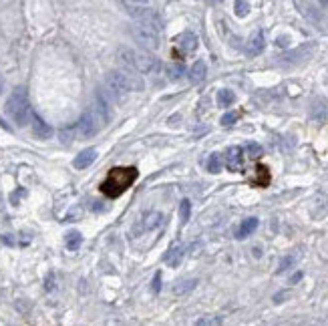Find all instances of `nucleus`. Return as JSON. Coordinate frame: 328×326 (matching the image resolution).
<instances>
[{"label":"nucleus","mask_w":328,"mask_h":326,"mask_svg":"<svg viewBox=\"0 0 328 326\" xmlns=\"http://www.w3.org/2000/svg\"><path fill=\"white\" fill-rule=\"evenodd\" d=\"M184 75H186V67H184V65H170L168 77H170L172 81H180Z\"/></svg>","instance_id":"nucleus-23"},{"label":"nucleus","mask_w":328,"mask_h":326,"mask_svg":"<svg viewBox=\"0 0 328 326\" xmlns=\"http://www.w3.org/2000/svg\"><path fill=\"white\" fill-rule=\"evenodd\" d=\"M133 3H147V0H133Z\"/></svg>","instance_id":"nucleus-39"},{"label":"nucleus","mask_w":328,"mask_h":326,"mask_svg":"<svg viewBox=\"0 0 328 326\" xmlns=\"http://www.w3.org/2000/svg\"><path fill=\"white\" fill-rule=\"evenodd\" d=\"M234 101H236L234 91H230V89H222V91L218 93V105H220V107H230Z\"/></svg>","instance_id":"nucleus-19"},{"label":"nucleus","mask_w":328,"mask_h":326,"mask_svg":"<svg viewBox=\"0 0 328 326\" xmlns=\"http://www.w3.org/2000/svg\"><path fill=\"white\" fill-rule=\"evenodd\" d=\"M226 166L230 172H242L244 170V151L242 147H230L226 151Z\"/></svg>","instance_id":"nucleus-9"},{"label":"nucleus","mask_w":328,"mask_h":326,"mask_svg":"<svg viewBox=\"0 0 328 326\" xmlns=\"http://www.w3.org/2000/svg\"><path fill=\"white\" fill-rule=\"evenodd\" d=\"M81 244H83V236L79 232H69L67 234V248L71 252H77L81 248Z\"/></svg>","instance_id":"nucleus-20"},{"label":"nucleus","mask_w":328,"mask_h":326,"mask_svg":"<svg viewBox=\"0 0 328 326\" xmlns=\"http://www.w3.org/2000/svg\"><path fill=\"white\" fill-rule=\"evenodd\" d=\"M206 73H208L206 63H204V61H198V63L192 67V71H190V81L198 85V83H202V81L206 79Z\"/></svg>","instance_id":"nucleus-17"},{"label":"nucleus","mask_w":328,"mask_h":326,"mask_svg":"<svg viewBox=\"0 0 328 326\" xmlns=\"http://www.w3.org/2000/svg\"><path fill=\"white\" fill-rule=\"evenodd\" d=\"M131 35H133V39H135L141 47H145L147 51H157V47H159V31H157V29L147 27V25L135 21V25L131 27Z\"/></svg>","instance_id":"nucleus-5"},{"label":"nucleus","mask_w":328,"mask_h":326,"mask_svg":"<svg viewBox=\"0 0 328 326\" xmlns=\"http://www.w3.org/2000/svg\"><path fill=\"white\" fill-rule=\"evenodd\" d=\"M178 47H180V51L184 55H190V53H194L198 49V37L194 33H184L180 37V41H178Z\"/></svg>","instance_id":"nucleus-12"},{"label":"nucleus","mask_w":328,"mask_h":326,"mask_svg":"<svg viewBox=\"0 0 328 326\" xmlns=\"http://www.w3.org/2000/svg\"><path fill=\"white\" fill-rule=\"evenodd\" d=\"M31 123H33V133L37 139H51L53 137V127L49 123H45L37 113L31 115Z\"/></svg>","instance_id":"nucleus-10"},{"label":"nucleus","mask_w":328,"mask_h":326,"mask_svg":"<svg viewBox=\"0 0 328 326\" xmlns=\"http://www.w3.org/2000/svg\"><path fill=\"white\" fill-rule=\"evenodd\" d=\"M224 320L220 318V316H216V318H200L196 324L198 326H218V324H222Z\"/></svg>","instance_id":"nucleus-29"},{"label":"nucleus","mask_w":328,"mask_h":326,"mask_svg":"<svg viewBox=\"0 0 328 326\" xmlns=\"http://www.w3.org/2000/svg\"><path fill=\"white\" fill-rule=\"evenodd\" d=\"M0 127L7 129V131H11V125H9V123H5V119H3V117H0Z\"/></svg>","instance_id":"nucleus-36"},{"label":"nucleus","mask_w":328,"mask_h":326,"mask_svg":"<svg viewBox=\"0 0 328 326\" xmlns=\"http://www.w3.org/2000/svg\"><path fill=\"white\" fill-rule=\"evenodd\" d=\"M302 276H304L302 272H296V274L290 278V284H296V282H300V280H302Z\"/></svg>","instance_id":"nucleus-34"},{"label":"nucleus","mask_w":328,"mask_h":326,"mask_svg":"<svg viewBox=\"0 0 328 326\" xmlns=\"http://www.w3.org/2000/svg\"><path fill=\"white\" fill-rule=\"evenodd\" d=\"M264 47H266V41H264V33L262 31H258V33H254L252 35V39L248 41V55L250 57H256V55H260L262 51H264Z\"/></svg>","instance_id":"nucleus-13"},{"label":"nucleus","mask_w":328,"mask_h":326,"mask_svg":"<svg viewBox=\"0 0 328 326\" xmlns=\"http://www.w3.org/2000/svg\"><path fill=\"white\" fill-rule=\"evenodd\" d=\"M159 290H161V272H157L155 278H153V292L157 294Z\"/></svg>","instance_id":"nucleus-32"},{"label":"nucleus","mask_w":328,"mask_h":326,"mask_svg":"<svg viewBox=\"0 0 328 326\" xmlns=\"http://www.w3.org/2000/svg\"><path fill=\"white\" fill-rule=\"evenodd\" d=\"M220 170H222V159H220L218 153H212L210 159H208V172L210 174H220Z\"/></svg>","instance_id":"nucleus-21"},{"label":"nucleus","mask_w":328,"mask_h":326,"mask_svg":"<svg viewBox=\"0 0 328 326\" xmlns=\"http://www.w3.org/2000/svg\"><path fill=\"white\" fill-rule=\"evenodd\" d=\"M256 174H258V180H256L254 184H258V186H262V188L270 184V174H268V168L258 166V168H256Z\"/></svg>","instance_id":"nucleus-24"},{"label":"nucleus","mask_w":328,"mask_h":326,"mask_svg":"<svg viewBox=\"0 0 328 326\" xmlns=\"http://www.w3.org/2000/svg\"><path fill=\"white\" fill-rule=\"evenodd\" d=\"M139 172L137 168H113L109 174H107V180L101 184V192L115 200L119 198L127 188H131V184L137 180Z\"/></svg>","instance_id":"nucleus-1"},{"label":"nucleus","mask_w":328,"mask_h":326,"mask_svg":"<svg viewBox=\"0 0 328 326\" xmlns=\"http://www.w3.org/2000/svg\"><path fill=\"white\" fill-rule=\"evenodd\" d=\"M238 117H240L238 113H226V115L222 117V125H224V127H230V125H234V123L238 121Z\"/></svg>","instance_id":"nucleus-30"},{"label":"nucleus","mask_w":328,"mask_h":326,"mask_svg":"<svg viewBox=\"0 0 328 326\" xmlns=\"http://www.w3.org/2000/svg\"><path fill=\"white\" fill-rule=\"evenodd\" d=\"M246 153H248L250 159H258V157L262 155V147H260L258 143H248V145H246Z\"/></svg>","instance_id":"nucleus-27"},{"label":"nucleus","mask_w":328,"mask_h":326,"mask_svg":"<svg viewBox=\"0 0 328 326\" xmlns=\"http://www.w3.org/2000/svg\"><path fill=\"white\" fill-rule=\"evenodd\" d=\"M93 109H95V113L99 115V119H101V123H103V125H107V123L111 121L109 99H107V95H105L101 89L95 93V103H93Z\"/></svg>","instance_id":"nucleus-8"},{"label":"nucleus","mask_w":328,"mask_h":326,"mask_svg":"<svg viewBox=\"0 0 328 326\" xmlns=\"http://www.w3.org/2000/svg\"><path fill=\"white\" fill-rule=\"evenodd\" d=\"M7 113L19 127L29 125L33 113H31V105H29V95L23 87H17L11 93V97L7 99Z\"/></svg>","instance_id":"nucleus-4"},{"label":"nucleus","mask_w":328,"mask_h":326,"mask_svg":"<svg viewBox=\"0 0 328 326\" xmlns=\"http://www.w3.org/2000/svg\"><path fill=\"white\" fill-rule=\"evenodd\" d=\"M3 89H5V79H3V75H0V95H3Z\"/></svg>","instance_id":"nucleus-37"},{"label":"nucleus","mask_w":328,"mask_h":326,"mask_svg":"<svg viewBox=\"0 0 328 326\" xmlns=\"http://www.w3.org/2000/svg\"><path fill=\"white\" fill-rule=\"evenodd\" d=\"M141 224H143L145 230H157V228L163 226V214H159V212H149V214H145V218L141 220Z\"/></svg>","instance_id":"nucleus-16"},{"label":"nucleus","mask_w":328,"mask_h":326,"mask_svg":"<svg viewBox=\"0 0 328 326\" xmlns=\"http://www.w3.org/2000/svg\"><path fill=\"white\" fill-rule=\"evenodd\" d=\"M125 13L133 19V21H137V23H143V25H147V27H153V29H157V31H161V21H159V17H157V13L155 11H151V9H147V7H125Z\"/></svg>","instance_id":"nucleus-7"},{"label":"nucleus","mask_w":328,"mask_h":326,"mask_svg":"<svg viewBox=\"0 0 328 326\" xmlns=\"http://www.w3.org/2000/svg\"><path fill=\"white\" fill-rule=\"evenodd\" d=\"M25 196H27V190H17V192L11 196V204L19 206V200H21V198H25Z\"/></svg>","instance_id":"nucleus-31"},{"label":"nucleus","mask_w":328,"mask_h":326,"mask_svg":"<svg viewBox=\"0 0 328 326\" xmlns=\"http://www.w3.org/2000/svg\"><path fill=\"white\" fill-rule=\"evenodd\" d=\"M256 228H258V218H248V220H244L240 224V228L236 232V238L238 240H246L248 236H252L256 232Z\"/></svg>","instance_id":"nucleus-15"},{"label":"nucleus","mask_w":328,"mask_h":326,"mask_svg":"<svg viewBox=\"0 0 328 326\" xmlns=\"http://www.w3.org/2000/svg\"><path fill=\"white\" fill-rule=\"evenodd\" d=\"M184 254H186V248H184L182 244L172 246V248L168 250V254H166V264H170L172 268H178V266L182 264V260H184Z\"/></svg>","instance_id":"nucleus-14"},{"label":"nucleus","mask_w":328,"mask_h":326,"mask_svg":"<svg viewBox=\"0 0 328 326\" xmlns=\"http://www.w3.org/2000/svg\"><path fill=\"white\" fill-rule=\"evenodd\" d=\"M119 61L123 63L125 69L143 73V75H153L161 71V61L149 53L141 51H131V49H121L119 51Z\"/></svg>","instance_id":"nucleus-2"},{"label":"nucleus","mask_w":328,"mask_h":326,"mask_svg":"<svg viewBox=\"0 0 328 326\" xmlns=\"http://www.w3.org/2000/svg\"><path fill=\"white\" fill-rule=\"evenodd\" d=\"M294 262H296V256H286V258L280 262V266H278V274L286 272L290 266H294Z\"/></svg>","instance_id":"nucleus-28"},{"label":"nucleus","mask_w":328,"mask_h":326,"mask_svg":"<svg viewBox=\"0 0 328 326\" xmlns=\"http://www.w3.org/2000/svg\"><path fill=\"white\" fill-rule=\"evenodd\" d=\"M190 214H192V202L190 200H184L180 204V220H182V224H186L190 220Z\"/></svg>","instance_id":"nucleus-26"},{"label":"nucleus","mask_w":328,"mask_h":326,"mask_svg":"<svg viewBox=\"0 0 328 326\" xmlns=\"http://www.w3.org/2000/svg\"><path fill=\"white\" fill-rule=\"evenodd\" d=\"M234 13H236V17H240V19L248 17V13H250V3H248V0H236Z\"/></svg>","instance_id":"nucleus-22"},{"label":"nucleus","mask_w":328,"mask_h":326,"mask_svg":"<svg viewBox=\"0 0 328 326\" xmlns=\"http://www.w3.org/2000/svg\"><path fill=\"white\" fill-rule=\"evenodd\" d=\"M276 45L278 47H288L290 45V37H278L276 39Z\"/></svg>","instance_id":"nucleus-33"},{"label":"nucleus","mask_w":328,"mask_h":326,"mask_svg":"<svg viewBox=\"0 0 328 326\" xmlns=\"http://www.w3.org/2000/svg\"><path fill=\"white\" fill-rule=\"evenodd\" d=\"M196 284H198V280H182L174 290H176V294H186V292H192L196 288Z\"/></svg>","instance_id":"nucleus-25"},{"label":"nucleus","mask_w":328,"mask_h":326,"mask_svg":"<svg viewBox=\"0 0 328 326\" xmlns=\"http://www.w3.org/2000/svg\"><path fill=\"white\" fill-rule=\"evenodd\" d=\"M286 296H288V292H280V294H276V296H274V302H276V304H280V302H282V298H286Z\"/></svg>","instance_id":"nucleus-35"},{"label":"nucleus","mask_w":328,"mask_h":326,"mask_svg":"<svg viewBox=\"0 0 328 326\" xmlns=\"http://www.w3.org/2000/svg\"><path fill=\"white\" fill-rule=\"evenodd\" d=\"M101 127H103V123H101L99 115L95 113V109L91 107V109H87V111L81 115V119H79V123H77L75 131H77V135H79V137L89 139V137L97 135Z\"/></svg>","instance_id":"nucleus-6"},{"label":"nucleus","mask_w":328,"mask_h":326,"mask_svg":"<svg viewBox=\"0 0 328 326\" xmlns=\"http://www.w3.org/2000/svg\"><path fill=\"white\" fill-rule=\"evenodd\" d=\"M326 113H328V107H326V101H314V105H312V117L316 119V121H324L326 119Z\"/></svg>","instance_id":"nucleus-18"},{"label":"nucleus","mask_w":328,"mask_h":326,"mask_svg":"<svg viewBox=\"0 0 328 326\" xmlns=\"http://www.w3.org/2000/svg\"><path fill=\"white\" fill-rule=\"evenodd\" d=\"M318 5H320V7H326V5H328V0H318Z\"/></svg>","instance_id":"nucleus-38"},{"label":"nucleus","mask_w":328,"mask_h":326,"mask_svg":"<svg viewBox=\"0 0 328 326\" xmlns=\"http://www.w3.org/2000/svg\"><path fill=\"white\" fill-rule=\"evenodd\" d=\"M107 87L111 89L113 97H121L123 93H141L145 89V83L139 75H133L129 71H111L107 75Z\"/></svg>","instance_id":"nucleus-3"},{"label":"nucleus","mask_w":328,"mask_h":326,"mask_svg":"<svg viewBox=\"0 0 328 326\" xmlns=\"http://www.w3.org/2000/svg\"><path fill=\"white\" fill-rule=\"evenodd\" d=\"M97 159V151L95 149H83L77 157H75V161H73V166L77 168V170H85V168H89L91 163Z\"/></svg>","instance_id":"nucleus-11"}]
</instances>
